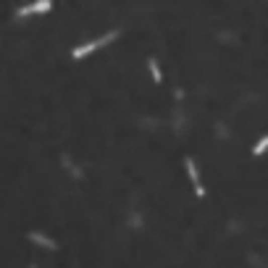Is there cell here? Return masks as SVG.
I'll return each instance as SVG.
<instances>
[{"mask_svg":"<svg viewBox=\"0 0 268 268\" xmlns=\"http://www.w3.org/2000/svg\"><path fill=\"white\" fill-rule=\"evenodd\" d=\"M116 37H119V32H108L106 37H98V40H92V42H87V45H81V48H76L74 50V58H81V55H90L92 50H98V48H103V45H108V42H113Z\"/></svg>","mask_w":268,"mask_h":268,"instance_id":"1","label":"cell"},{"mask_svg":"<svg viewBox=\"0 0 268 268\" xmlns=\"http://www.w3.org/2000/svg\"><path fill=\"white\" fill-rule=\"evenodd\" d=\"M50 3L48 0H42V3H32V6H24V8H19V16H29V14H42V11H48Z\"/></svg>","mask_w":268,"mask_h":268,"instance_id":"2","label":"cell"},{"mask_svg":"<svg viewBox=\"0 0 268 268\" xmlns=\"http://www.w3.org/2000/svg\"><path fill=\"white\" fill-rule=\"evenodd\" d=\"M187 173H190V179H192V184H195V192L203 197V192H205V190H203V184H200V176H197V168H195V163H192L190 158H187Z\"/></svg>","mask_w":268,"mask_h":268,"instance_id":"3","label":"cell"},{"mask_svg":"<svg viewBox=\"0 0 268 268\" xmlns=\"http://www.w3.org/2000/svg\"><path fill=\"white\" fill-rule=\"evenodd\" d=\"M265 150H268V134H265V137L260 139V142H258V145H255V147H252V153H255V155H263V153H265Z\"/></svg>","mask_w":268,"mask_h":268,"instance_id":"4","label":"cell"},{"mask_svg":"<svg viewBox=\"0 0 268 268\" xmlns=\"http://www.w3.org/2000/svg\"><path fill=\"white\" fill-rule=\"evenodd\" d=\"M147 66H150V71H153V79H155V81H160V68H158V61H147Z\"/></svg>","mask_w":268,"mask_h":268,"instance_id":"5","label":"cell"},{"mask_svg":"<svg viewBox=\"0 0 268 268\" xmlns=\"http://www.w3.org/2000/svg\"><path fill=\"white\" fill-rule=\"evenodd\" d=\"M32 268H34V265H32Z\"/></svg>","mask_w":268,"mask_h":268,"instance_id":"6","label":"cell"}]
</instances>
